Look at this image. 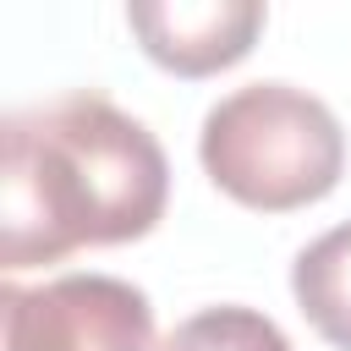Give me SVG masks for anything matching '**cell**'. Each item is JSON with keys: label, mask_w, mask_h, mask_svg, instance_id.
I'll return each instance as SVG.
<instances>
[{"label": "cell", "mask_w": 351, "mask_h": 351, "mask_svg": "<svg viewBox=\"0 0 351 351\" xmlns=\"http://www.w3.org/2000/svg\"><path fill=\"white\" fill-rule=\"evenodd\" d=\"M170 192L165 148L99 93H66L5 121L0 263L33 269L77 247L137 241Z\"/></svg>", "instance_id": "obj_1"}, {"label": "cell", "mask_w": 351, "mask_h": 351, "mask_svg": "<svg viewBox=\"0 0 351 351\" xmlns=\"http://www.w3.org/2000/svg\"><path fill=\"white\" fill-rule=\"evenodd\" d=\"M159 351H291V340L280 335L274 318L252 307H208L176 324Z\"/></svg>", "instance_id": "obj_6"}, {"label": "cell", "mask_w": 351, "mask_h": 351, "mask_svg": "<svg viewBox=\"0 0 351 351\" xmlns=\"http://www.w3.org/2000/svg\"><path fill=\"white\" fill-rule=\"evenodd\" d=\"M203 170L247 208L285 214L335 192L346 132L335 110L291 82H252L203 115Z\"/></svg>", "instance_id": "obj_2"}, {"label": "cell", "mask_w": 351, "mask_h": 351, "mask_svg": "<svg viewBox=\"0 0 351 351\" xmlns=\"http://www.w3.org/2000/svg\"><path fill=\"white\" fill-rule=\"evenodd\" d=\"M291 291H296V307L307 313V324L329 346L351 351V219L296 252Z\"/></svg>", "instance_id": "obj_5"}, {"label": "cell", "mask_w": 351, "mask_h": 351, "mask_svg": "<svg viewBox=\"0 0 351 351\" xmlns=\"http://www.w3.org/2000/svg\"><path fill=\"white\" fill-rule=\"evenodd\" d=\"M126 22L165 71L208 77L219 66H236L252 49L263 27V5L258 0H137L126 5Z\"/></svg>", "instance_id": "obj_4"}, {"label": "cell", "mask_w": 351, "mask_h": 351, "mask_svg": "<svg viewBox=\"0 0 351 351\" xmlns=\"http://www.w3.org/2000/svg\"><path fill=\"white\" fill-rule=\"evenodd\" d=\"M0 351H154V307L115 274L5 285Z\"/></svg>", "instance_id": "obj_3"}]
</instances>
